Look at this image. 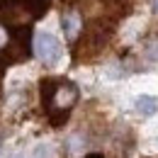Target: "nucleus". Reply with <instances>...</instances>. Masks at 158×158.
Here are the masks:
<instances>
[{
	"label": "nucleus",
	"mask_w": 158,
	"mask_h": 158,
	"mask_svg": "<svg viewBox=\"0 0 158 158\" xmlns=\"http://www.w3.org/2000/svg\"><path fill=\"white\" fill-rule=\"evenodd\" d=\"M146 59L158 61V39H151L146 44Z\"/></svg>",
	"instance_id": "nucleus-8"
},
{
	"label": "nucleus",
	"mask_w": 158,
	"mask_h": 158,
	"mask_svg": "<svg viewBox=\"0 0 158 158\" xmlns=\"http://www.w3.org/2000/svg\"><path fill=\"white\" fill-rule=\"evenodd\" d=\"M107 39H110V29H107L105 24L95 22L93 27H88V32H85L83 41H80V46H83L85 56H88V59H93L95 54H100V51L107 46Z\"/></svg>",
	"instance_id": "nucleus-5"
},
{
	"label": "nucleus",
	"mask_w": 158,
	"mask_h": 158,
	"mask_svg": "<svg viewBox=\"0 0 158 158\" xmlns=\"http://www.w3.org/2000/svg\"><path fill=\"white\" fill-rule=\"evenodd\" d=\"M136 112L141 117H153L158 112V100L151 98V95H141L136 98Z\"/></svg>",
	"instance_id": "nucleus-7"
},
{
	"label": "nucleus",
	"mask_w": 158,
	"mask_h": 158,
	"mask_svg": "<svg viewBox=\"0 0 158 158\" xmlns=\"http://www.w3.org/2000/svg\"><path fill=\"white\" fill-rule=\"evenodd\" d=\"M61 24H63V32H66V39L76 41L83 34V15L78 12V7H66L61 12Z\"/></svg>",
	"instance_id": "nucleus-6"
},
{
	"label": "nucleus",
	"mask_w": 158,
	"mask_h": 158,
	"mask_svg": "<svg viewBox=\"0 0 158 158\" xmlns=\"http://www.w3.org/2000/svg\"><path fill=\"white\" fill-rule=\"evenodd\" d=\"M34 54L39 56V61L44 63V66H54V63H59V59H61V44H59V39H56L54 34H49V32L37 34V39H34Z\"/></svg>",
	"instance_id": "nucleus-4"
},
{
	"label": "nucleus",
	"mask_w": 158,
	"mask_h": 158,
	"mask_svg": "<svg viewBox=\"0 0 158 158\" xmlns=\"http://www.w3.org/2000/svg\"><path fill=\"white\" fill-rule=\"evenodd\" d=\"M32 27L20 24V27H7L0 22V73L32 56Z\"/></svg>",
	"instance_id": "nucleus-2"
},
{
	"label": "nucleus",
	"mask_w": 158,
	"mask_h": 158,
	"mask_svg": "<svg viewBox=\"0 0 158 158\" xmlns=\"http://www.w3.org/2000/svg\"><path fill=\"white\" fill-rule=\"evenodd\" d=\"M51 0H0V10L10 15H27L29 20H39L46 15Z\"/></svg>",
	"instance_id": "nucleus-3"
},
{
	"label": "nucleus",
	"mask_w": 158,
	"mask_h": 158,
	"mask_svg": "<svg viewBox=\"0 0 158 158\" xmlns=\"http://www.w3.org/2000/svg\"><path fill=\"white\" fill-rule=\"evenodd\" d=\"M153 7H156V12H158V0H153Z\"/></svg>",
	"instance_id": "nucleus-10"
},
{
	"label": "nucleus",
	"mask_w": 158,
	"mask_h": 158,
	"mask_svg": "<svg viewBox=\"0 0 158 158\" xmlns=\"http://www.w3.org/2000/svg\"><path fill=\"white\" fill-rule=\"evenodd\" d=\"M85 158H105V156H102V153H88Z\"/></svg>",
	"instance_id": "nucleus-9"
},
{
	"label": "nucleus",
	"mask_w": 158,
	"mask_h": 158,
	"mask_svg": "<svg viewBox=\"0 0 158 158\" xmlns=\"http://www.w3.org/2000/svg\"><path fill=\"white\" fill-rule=\"evenodd\" d=\"M39 93H41V105L46 110V117L51 122V127H63L71 110H73V105L80 98L78 85L66 78H44L39 83Z\"/></svg>",
	"instance_id": "nucleus-1"
}]
</instances>
